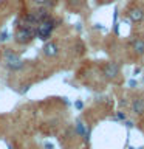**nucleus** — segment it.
<instances>
[{
  "mask_svg": "<svg viewBox=\"0 0 144 149\" xmlns=\"http://www.w3.org/2000/svg\"><path fill=\"white\" fill-rule=\"evenodd\" d=\"M130 107H132V112L135 115L143 116L144 115V96H135L132 100Z\"/></svg>",
  "mask_w": 144,
  "mask_h": 149,
  "instance_id": "6e6552de",
  "label": "nucleus"
},
{
  "mask_svg": "<svg viewBox=\"0 0 144 149\" xmlns=\"http://www.w3.org/2000/svg\"><path fill=\"white\" fill-rule=\"evenodd\" d=\"M60 51V47H59V42L54 40V39H48L45 40V45L44 48H42V53H44L46 58H54V56H57Z\"/></svg>",
  "mask_w": 144,
  "mask_h": 149,
  "instance_id": "423d86ee",
  "label": "nucleus"
},
{
  "mask_svg": "<svg viewBox=\"0 0 144 149\" xmlns=\"http://www.w3.org/2000/svg\"><path fill=\"white\" fill-rule=\"evenodd\" d=\"M119 74H121V67L115 61H109L102 65V76L109 81H116L119 78Z\"/></svg>",
  "mask_w": 144,
  "mask_h": 149,
  "instance_id": "20e7f679",
  "label": "nucleus"
},
{
  "mask_svg": "<svg viewBox=\"0 0 144 149\" xmlns=\"http://www.w3.org/2000/svg\"><path fill=\"white\" fill-rule=\"evenodd\" d=\"M20 23H23V25H31V26H36L37 23H39V20H37L36 14L31 11V13L23 14V16L20 17Z\"/></svg>",
  "mask_w": 144,
  "mask_h": 149,
  "instance_id": "1a4fd4ad",
  "label": "nucleus"
},
{
  "mask_svg": "<svg viewBox=\"0 0 144 149\" xmlns=\"http://www.w3.org/2000/svg\"><path fill=\"white\" fill-rule=\"evenodd\" d=\"M34 6H50V0H31Z\"/></svg>",
  "mask_w": 144,
  "mask_h": 149,
  "instance_id": "9d476101",
  "label": "nucleus"
},
{
  "mask_svg": "<svg viewBox=\"0 0 144 149\" xmlns=\"http://www.w3.org/2000/svg\"><path fill=\"white\" fill-rule=\"evenodd\" d=\"M130 50L133 51V54L136 58H141L144 56V39L143 37H133L130 40Z\"/></svg>",
  "mask_w": 144,
  "mask_h": 149,
  "instance_id": "0eeeda50",
  "label": "nucleus"
},
{
  "mask_svg": "<svg viewBox=\"0 0 144 149\" xmlns=\"http://www.w3.org/2000/svg\"><path fill=\"white\" fill-rule=\"evenodd\" d=\"M57 20L51 16V17H48V19H45V20H42V22H39L36 25V37L37 39H40V40H48L50 37H51V34H53V31H54V28L57 26Z\"/></svg>",
  "mask_w": 144,
  "mask_h": 149,
  "instance_id": "f03ea898",
  "label": "nucleus"
},
{
  "mask_svg": "<svg viewBox=\"0 0 144 149\" xmlns=\"http://www.w3.org/2000/svg\"><path fill=\"white\" fill-rule=\"evenodd\" d=\"M2 59H3V64L6 65L9 70H19V68L23 67L22 58L16 53V51H12L11 48H5Z\"/></svg>",
  "mask_w": 144,
  "mask_h": 149,
  "instance_id": "7ed1b4c3",
  "label": "nucleus"
},
{
  "mask_svg": "<svg viewBox=\"0 0 144 149\" xmlns=\"http://www.w3.org/2000/svg\"><path fill=\"white\" fill-rule=\"evenodd\" d=\"M125 14H127L129 20L133 22V23H139V22L144 20V8L139 6V5H132Z\"/></svg>",
  "mask_w": 144,
  "mask_h": 149,
  "instance_id": "39448f33",
  "label": "nucleus"
},
{
  "mask_svg": "<svg viewBox=\"0 0 144 149\" xmlns=\"http://www.w3.org/2000/svg\"><path fill=\"white\" fill-rule=\"evenodd\" d=\"M36 39V26L31 25H23L19 23V26L14 31V40L19 45H28Z\"/></svg>",
  "mask_w": 144,
  "mask_h": 149,
  "instance_id": "f257e3e1",
  "label": "nucleus"
}]
</instances>
